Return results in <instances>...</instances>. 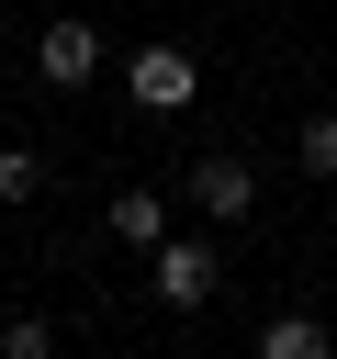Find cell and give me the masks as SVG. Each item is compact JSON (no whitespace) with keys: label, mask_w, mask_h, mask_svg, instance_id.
I'll return each instance as SVG.
<instances>
[{"label":"cell","mask_w":337,"mask_h":359,"mask_svg":"<svg viewBox=\"0 0 337 359\" xmlns=\"http://www.w3.org/2000/svg\"><path fill=\"white\" fill-rule=\"evenodd\" d=\"M45 191V157L34 146H0V202H34Z\"/></svg>","instance_id":"cell-7"},{"label":"cell","mask_w":337,"mask_h":359,"mask_svg":"<svg viewBox=\"0 0 337 359\" xmlns=\"http://www.w3.org/2000/svg\"><path fill=\"white\" fill-rule=\"evenodd\" d=\"M191 202H202V224H247L258 213V168L247 157H202L191 168Z\"/></svg>","instance_id":"cell-4"},{"label":"cell","mask_w":337,"mask_h":359,"mask_svg":"<svg viewBox=\"0 0 337 359\" xmlns=\"http://www.w3.org/2000/svg\"><path fill=\"white\" fill-rule=\"evenodd\" d=\"M146 258H157V303H168V314H202V303H213V280H225V258H213L202 236H157Z\"/></svg>","instance_id":"cell-2"},{"label":"cell","mask_w":337,"mask_h":359,"mask_svg":"<svg viewBox=\"0 0 337 359\" xmlns=\"http://www.w3.org/2000/svg\"><path fill=\"white\" fill-rule=\"evenodd\" d=\"M34 67H45L56 90H90V79H101V22H79V11H56V22L34 34Z\"/></svg>","instance_id":"cell-3"},{"label":"cell","mask_w":337,"mask_h":359,"mask_svg":"<svg viewBox=\"0 0 337 359\" xmlns=\"http://www.w3.org/2000/svg\"><path fill=\"white\" fill-rule=\"evenodd\" d=\"M326 348H337V337H326L315 314H270V325H258V359H326Z\"/></svg>","instance_id":"cell-6"},{"label":"cell","mask_w":337,"mask_h":359,"mask_svg":"<svg viewBox=\"0 0 337 359\" xmlns=\"http://www.w3.org/2000/svg\"><path fill=\"white\" fill-rule=\"evenodd\" d=\"M0 348H11V359H45V348H56V325H45V314H11V325H0Z\"/></svg>","instance_id":"cell-9"},{"label":"cell","mask_w":337,"mask_h":359,"mask_svg":"<svg viewBox=\"0 0 337 359\" xmlns=\"http://www.w3.org/2000/svg\"><path fill=\"white\" fill-rule=\"evenodd\" d=\"M292 157H303V168H315V180H337V112H315V123H303V135H292Z\"/></svg>","instance_id":"cell-8"},{"label":"cell","mask_w":337,"mask_h":359,"mask_svg":"<svg viewBox=\"0 0 337 359\" xmlns=\"http://www.w3.org/2000/svg\"><path fill=\"white\" fill-rule=\"evenodd\" d=\"M124 101H135V112H191V101H202V67H191L180 45H135V56H124Z\"/></svg>","instance_id":"cell-1"},{"label":"cell","mask_w":337,"mask_h":359,"mask_svg":"<svg viewBox=\"0 0 337 359\" xmlns=\"http://www.w3.org/2000/svg\"><path fill=\"white\" fill-rule=\"evenodd\" d=\"M101 224H112L124 247H157V236H168V191H112V213H101Z\"/></svg>","instance_id":"cell-5"}]
</instances>
